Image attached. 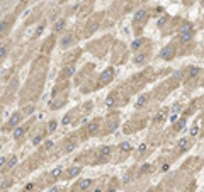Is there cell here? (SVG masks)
I'll use <instances>...</instances> for the list:
<instances>
[{"label":"cell","instance_id":"cell-27","mask_svg":"<svg viewBox=\"0 0 204 192\" xmlns=\"http://www.w3.org/2000/svg\"><path fill=\"white\" fill-rule=\"evenodd\" d=\"M197 131H199V128H197V126H194V128H192V131H190V134H192V136H196Z\"/></svg>","mask_w":204,"mask_h":192},{"label":"cell","instance_id":"cell-9","mask_svg":"<svg viewBox=\"0 0 204 192\" xmlns=\"http://www.w3.org/2000/svg\"><path fill=\"white\" fill-rule=\"evenodd\" d=\"M99 128H101V119H95L94 123H90V124H88V128H87V133H88V134H95Z\"/></svg>","mask_w":204,"mask_h":192},{"label":"cell","instance_id":"cell-28","mask_svg":"<svg viewBox=\"0 0 204 192\" xmlns=\"http://www.w3.org/2000/svg\"><path fill=\"white\" fill-rule=\"evenodd\" d=\"M165 21H167V15H165V17H162V19L158 21V26H163V24H165Z\"/></svg>","mask_w":204,"mask_h":192},{"label":"cell","instance_id":"cell-29","mask_svg":"<svg viewBox=\"0 0 204 192\" xmlns=\"http://www.w3.org/2000/svg\"><path fill=\"white\" fill-rule=\"evenodd\" d=\"M117 2H122V0H117Z\"/></svg>","mask_w":204,"mask_h":192},{"label":"cell","instance_id":"cell-19","mask_svg":"<svg viewBox=\"0 0 204 192\" xmlns=\"http://www.w3.org/2000/svg\"><path fill=\"white\" fill-rule=\"evenodd\" d=\"M72 117H73V112H68L67 116L61 119V126H67V124H70V121H72Z\"/></svg>","mask_w":204,"mask_h":192},{"label":"cell","instance_id":"cell-8","mask_svg":"<svg viewBox=\"0 0 204 192\" xmlns=\"http://www.w3.org/2000/svg\"><path fill=\"white\" fill-rule=\"evenodd\" d=\"M111 150H112L111 146H102L101 150H99V160L97 162H106L109 158V155H111Z\"/></svg>","mask_w":204,"mask_h":192},{"label":"cell","instance_id":"cell-10","mask_svg":"<svg viewBox=\"0 0 204 192\" xmlns=\"http://www.w3.org/2000/svg\"><path fill=\"white\" fill-rule=\"evenodd\" d=\"M148 17V10H138L135 15V22H141V21H146Z\"/></svg>","mask_w":204,"mask_h":192},{"label":"cell","instance_id":"cell-15","mask_svg":"<svg viewBox=\"0 0 204 192\" xmlns=\"http://www.w3.org/2000/svg\"><path fill=\"white\" fill-rule=\"evenodd\" d=\"M189 146H190V141L187 138H182V139L179 141V150H187Z\"/></svg>","mask_w":204,"mask_h":192},{"label":"cell","instance_id":"cell-12","mask_svg":"<svg viewBox=\"0 0 204 192\" xmlns=\"http://www.w3.org/2000/svg\"><path fill=\"white\" fill-rule=\"evenodd\" d=\"M24 133H26V126H22V128H15L14 129V139H20V138L24 136Z\"/></svg>","mask_w":204,"mask_h":192},{"label":"cell","instance_id":"cell-21","mask_svg":"<svg viewBox=\"0 0 204 192\" xmlns=\"http://www.w3.org/2000/svg\"><path fill=\"white\" fill-rule=\"evenodd\" d=\"M75 73V66H67L65 68V71H63V77H70Z\"/></svg>","mask_w":204,"mask_h":192},{"label":"cell","instance_id":"cell-24","mask_svg":"<svg viewBox=\"0 0 204 192\" xmlns=\"http://www.w3.org/2000/svg\"><path fill=\"white\" fill-rule=\"evenodd\" d=\"M163 119H165V112H160L158 116H155V123H162Z\"/></svg>","mask_w":204,"mask_h":192},{"label":"cell","instance_id":"cell-14","mask_svg":"<svg viewBox=\"0 0 204 192\" xmlns=\"http://www.w3.org/2000/svg\"><path fill=\"white\" fill-rule=\"evenodd\" d=\"M119 150H121L122 153H129V151L133 150V146H131V143L124 141V143H121V144H119Z\"/></svg>","mask_w":204,"mask_h":192},{"label":"cell","instance_id":"cell-20","mask_svg":"<svg viewBox=\"0 0 204 192\" xmlns=\"http://www.w3.org/2000/svg\"><path fill=\"white\" fill-rule=\"evenodd\" d=\"M63 27H65V21H58L56 24H54V32H60V31H63Z\"/></svg>","mask_w":204,"mask_h":192},{"label":"cell","instance_id":"cell-17","mask_svg":"<svg viewBox=\"0 0 204 192\" xmlns=\"http://www.w3.org/2000/svg\"><path fill=\"white\" fill-rule=\"evenodd\" d=\"M143 44H145V39H136V41L133 43V44H131V49H133V51H136V49H140V48H141Z\"/></svg>","mask_w":204,"mask_h":192},{"label":"cell","instance_id":"cell-25","mask_svg":"<svg viewBox=\"0 0 204 192\" xmlns=\"http://www.w3.org/2000/svg\"><path fill=\"white\" fill-rule=\"evenodd\" d=\"M90 192H104V185H101V184L95 185V187H94V189H92Z\"/></svg>","mask_w":204,"mask_h":192},{"label":"cell","instance_id":"cell-11","mask_svg":"<svg viewBox=\"0 0 204 192\" xmlns=\"http://www.w3.org/2000/svg\"><path fill=\"white\" fill-rule=\"evenodd\" d=\"M75 146H77V141H70V143H67L65 146H63L61 153H63V155H67V153H70V151L75 150Z\"/></svg>","mask_w":204,"mask_h":192},{"label":"cell","instance_id":"cell-4","mask_svg":"<svg viewBox=\"0 0 204 192\" xmlns=\"http://www.w3.org/2000/svg\"><path fill=\"white\" fill-rule=\"evenodd\" d=\"M80 173H82V167H78V165H77V167H70L67 172H63V178H65V180H70V178L78 177Z\"/></svg>","mask_w":204,"mask_h":192},{"label":"cell","instance_id":"cell-5","mask_svg":"<svg viewBox=\"0 0 204 192\" xmlns=\"http://www.w3.org/2000/svg\"><path fill=\"white\" fill-rule=\"evenodd\" d=\"M174 56H175V48L170 46V44L169 46H165V48L160 51V58H162V60H172Z\"/></svg>","mask_w":204,"mask_h":192},{"label":"cell","instance_id":"cell-23","mask_svg":"<svg viewBox=\"0 0 204 192\" xmlns=\"http://www.w3.org/2000/svg\"><path fill=\"white\" fill-rule=\"evenodd\" d=\"M34 112V105H29V107H26V109H24V112H22V114H24V116H27V114H33Z\"/></svg>","mask_w":204,"mask_h":192},{"label":"cell","instance_id":"cell-13","mask_svg":"<svg viewBox=\"0 0 204 192\" xmlns=\"http://www.w3.org/2000/svg\"><path fill=\"white\" fill-rule=\"evenodd\" d=\"M9 49H10V44H9V43H5V44L0 46V60H4V58L9 55Z\"/></svg>","mask_w":204,"mask_h":192},{"label":"cell","instance_id":"cell-22","mask_svg":"<svg viewBox=\"0 0 204 192\" xmlns=\"http://www.w3.org/2000/svg\"><path fill=\"white\" fill-rule=\"evenodd\" d=\"M15 163H17V158H15V157H10V158H9V163H7V168H14V167H15Z\"/></svg>","mask_w":204,"mask_h":192},{"label":"cell","instance_id":"cell-18","mask_svg":"<svg viewBox=\"0 0 204 192\" xmlns=\"http://www.w3.org/2000/svg\"><path fill=\"white\" fill-rule=\"evenodd\" d=\"M199 73V68L197 66H190L189 71H187V78H192V77H196Z\"/></svg>","mask_w":204,"mask_h":192},{"label":"cell","instance_id":"cell-26","mask_svg":"<svg viewBox=\"0 0 204 192\" xmlns=\"http://www.w3.org/2000/svg\"><path fill=\"white\" fill-rule=\"evenodd\" d=\"M184 126H185V119H180L179 123H177V126H175V129H182Z\"/></svg>","mask_w":204,"mask_h":192},{"label":"cell","instance_id":"cell-3","mask_svg":"<svg viewBox=\"0 0 204 192\" xmlns=\"http://www.w3.org/2000/svg\"><path fill=\"white\" fill-rule=\"evenodd\" d=\"M114 77H116V70L112 68V66H109V68H106L101 73L99 82H101V85H107V83H111L112 80H114Z\"/></svg>","mask_w":204,"mask_h":192},{"label":"cell","instance_id":"cell-1","mask_svg":"<svg viewBox=\"0 0 204 192\" xmlns=\"http://www.w3.org/2000/svg\"><path fill=\"white\" fill-rule=\"evenodd\" d=\"M95 182L92 180V178H82V180H78V182L73 185L72 192H90Z\"/></svg>","mask_w":204,"mask_h":192},{"label":"cell","instance_id":"cell-7","mask_svg":"<svg viewBox=\"0 0 204 192\" xmlns=\"http://www.w3.org/2000/svg\"><path fill=\"white\" fill-rule=\"evenodd\" d=\"M63 172H65V170H63V167H56V168H54L51 173H49V182H48V184H54L58 178H61Z\"/></svg>","mask_w":204,"mask_h":192},{"label":"cell","instance_id":"cell-16","mask_svg":"<svg viewBox=\"0 0 204 192\" xmlns=\"http://www.w3.org/2000/svg\"><path fill=\"white\" fill-rule=\"evenodd\" d=\"M56 128H58V121H54V119H53V121H49V123H48L46 131H48V133H53Z\"/></svg>","mask_w":204,"mask_h":192},{"label":"cell","instance_id":"cell-2","mask_svg":"<svg viewBox=\"0 0 204 192\" xmlns=\"http://www.w3.org/2000/svg\"><path fill=\"white\" fill-rule=\"evenodd\" d=\"M22 119H24V114L22 112H14L10 119L7 121V124L4 126V129L5 131H10V129H15V128H19V124L22 123Z\"/></svg>","mask_w":204,"mask_h":192},{"label":"cell","instance_id":"cell-6","mask_svg":"<svg viewBox=\"0 0 204 192\" xmlns=\"http://www.w3.org/2000/svg\"><path fill=\"white\" fill-rule=\"evenodd\" d=\"M72 44H75V38H73V34H67V36H63V38H61V41H60L61 49L70 48Z\"/></svg>","mask_w":204,"mask_h":192}]
</instances>
